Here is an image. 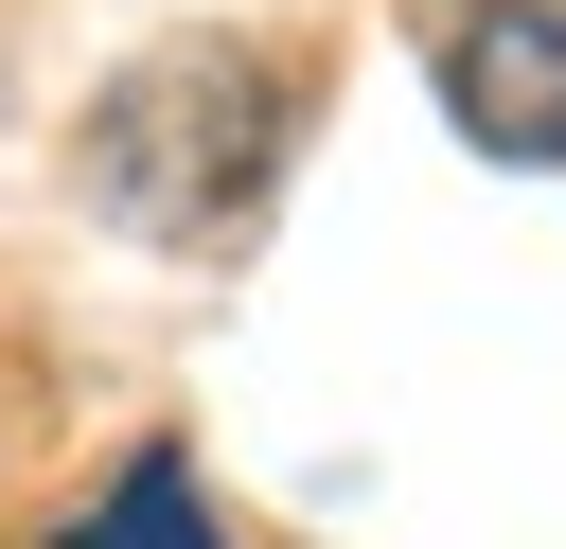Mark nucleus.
<instances>
[{
	"label": "nucleus",
	"mask_w": 566,
	"mask_h": 549,
	"mask_svg": "<svg viewBox=\"0 0 566 549\" xmlns=\"http://www.w3.org/2000/svg\"><path fill=\"white\" fill-rule=\"evenodd\" d=\"M283 124H301V71H283V53L177 35V53H142V71L106 89V124H88V177H106V213H124V230H177V248H212V230H248V195H265Z\"/></svg>",
	"instance_id": "obj_1"
},
{
	"label": "nucleus",
	"mask_w": 566,
	"mask_h": 549,
	"mask_svg": "<svg viewBox=\"0 0 566 549\" xmlns=\"http://www.w3.org/2000/svg\"><path fill=\"white\" fill-rule=\"evenodd\" d=\"M424 71L478 159H566V0H442Z\"/></svg>",
	"instance_id": "obj_2"
},
{
	"label": "nucleus",
	"mask_w": 566,
	"mask_h": 549,
	"mask_svg": "<svg viewBox=\"0 0 566 549\" xmlns=\"http://www.w3.org/2000/svg\"><path fill=\"white\" fill-rule=\"evenodd\" d=\"M71 549H230V531H212L195 460H177V443H142V460H124V478H106L88 514H71Z\"/></svg>",
	"instance_id": "obj_3"
}]
</instances>
